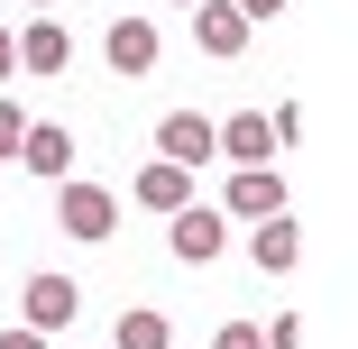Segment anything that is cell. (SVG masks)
<instances>
[{
	"label": "cell",
	"mask_w": 358,
	"mask_h": 349,
	"mask_svg": "<svg viewBox=\"0 0 358 349\" xmlns=\"http://www.w3.org/2000/svg\"><path fill=\"white\" fill-rule=\"evenodd\" d=\"M55 221H64V239H110V230H120V193L64 175V184H55Z\"/></svg>",
	"instance_id": "cell-1"
},
{
	"label": "cell",
	"mask_w": 358,
	"mask_h": 349,
	"mask_svg": "<svg viewBox=\"0 0 358 349\" xmlns=\"http://www.w3.org/2000/svg\"><path fill=\"white\" fill-rule=\"evenodd\" d=\"M74 313H83V285H74V276H28V294H19V322H28L37 340L74 331Z\"/></svg>",
	"instance_id": "cell-2"
},
{
	"label": "cell",
	"mask_w": 358,
	"mask_h": 349,
	"mask_svg": "<svg viewBox=\"0 0 358 349\" xmlns=\"http://www.w3.org/2000/svg\"><path fill=\"white\" fill-rule=\"evenodd\" d=\"M221 221H266V212H285V175H266V166H239L230 184H221V202H211Z\"/></svg>",
	"instance_id": "cell-3"
},
{
	"label": "cell",
	"mask_w": 358,
	"mask_h": 349,
	"mask_svg": "<svg viewBox=\"0 0 358 349\" xmlns=\"http://www.w3.org/2000/svg\"><path fill=\"white\" fill-rule=\"evenodd\" d=\"M166 221H175V257L184 266H211V257L230 248V221L211 212V202H184V212H166Z\"/></svg>",
	"instance_id": "cell-4"
},
{
	"label": "cell",
	"mask_w": 358,
	"mask_h": 349,
	"mask_svg": "<svg viewBox=\"0 0 358 349\" xmlns=\"http://www.w3.org/2000/svg\"><path fill=\"white\" fill-rule=\"evenodd\" d=\"M266 148H275L266 111H230V120H211V157H230V166H266Z\"/></svg>",
	"instance_id": "cell-5"
},
{
	"label": "cell",
	"mask_w": 358,
	"mask_h": 349,
	"mask_svg": "<svg viewBox=\"0 0 358 349\" xmlns=\"http://www.w3.org/2000/svg\"><path fill=\"white\" fill-rule=\"evenodd\" d=\"M101 55H110V74H129V83H138V74H157L166 37H157L148 19H110V46H101Z\"/></svg>",
	"instance_id": "cell-6"
},
{
	"label": "cell",
	"mask_w": 358,
	"mask_h": 349,
	"mask_svg": "<svg viewBox=\"0 0 358 349\" xmlns=\"http://www.w3.org/2000/svg\"><path fill=\"white\" fill-rule=\"evenodd\" d=\"M10 46H19V74H64V64H74V37H64L46 10H37V19H28Z\"/></svg>",
	"instance_id": "cell-7"
},
{
	"label": "cell",
	"mask_w": 358,
	"mask_h": 349,
	"mask_svg": "<svg viewBox=\"0 0 358 349\" xmlns=\"http://www.w3.org/2000/svg\"><path fill=\"white\" fill-rule=\"evenodd\" d=\"M248 257H257L266 276H294V266H303V221H294V212H266L257 239H248Z\"/></svg>",
	"instance_id": "cell-8"
},
{
	"label": "cell",
	"mask_w": 358,
	"mask_h": 349,
	"mask_svg": "<svg viewBox=\"0 0 358 349\" xmlns=\"http://www.w3.org/2000/svg\"><path fill=\"white\" fill-rule=\"evenodd\" d=\"M193 46L202 55H248V19L230 0H193Z\"/></svg>",
	"instance_id": "cell-9"
},
{
	"label": "cell",
	"mask_w": 358,
	"mask_h": 349,
	"mask_svg": "<svg viewBox=\"0 0 358 349\" xmlns=\"http://www.w3.org/2000/svg\"><path fill=\"white\" fill-rule=\"evenodd\" d=\"M157 157H166V166H211V120H202V111H175V120L157 129Z\"/></svg>",
	"instance_id": "cell-10"
},
{
	"label": "cell",
	"mask_w": 358,
	"mask_h": 349,
	"mask_svg": "<svg viewBox=\"0 0 358 349\" xmlns=\"http://www.w3.org/2000/svg\"><path fill=\"white\" fill-rule=\"evenodd\" d=\"M184 202H193V166H148V175H138V212H184Z\"/></svg>",
	"instance_id": "cell-11"
},
{
	"label": "cell",
	"mask_w": 358,
	"mask_h": 349,
	"mask_svg": "<svg viewBox=\"0 0 358 349\" xmlns=\"http://www.w3.org/2000/svg\"><path fill=\"white\" fill-rule=\"evenodd\" d=\"M110 349H175V322H166L157 304H129L120 331H110Z\"/></svg>",
	"instance_id": "cell-12"
},
{
	"label": "cell",
	"mask_w": 358,
	"mask_h": 349,
	"mask_svg": "<svg viewBox=\"0 0 358 349\" xmlns=\"http://www.w3.org/2000/svg\"><path fill=\"white\" fill-rule=\"evenodd\" d=\"M19 157H28L37 175H74V138H64V129H37V120H28V138H19Z\"/></svg>",
	"instance_id": "cell-13"
},
{
	"label": "cell",
	"mask_w": 358,
	"mask_h": 349,
	"mask_svg": "<svg viewBox=\"0 0 358 349\" xmlns=\"http://www.w3.org/2000/svg\"><path fill=\"white\" fill-rule=\"evenodd\" d=\"M19 138H28V111H19V101H0V166L19 157Z\"/></svg>",
	"instance_id": "cell-14"
},
{
	"label": "cell",
	"mask_w": 358,
	"mask_h": 349,
	"mask_svg": "<svg viewBox=\"0 0 358 349\" xmlns=\"http://www.w3.org/2000/svg\"><path fill=\"white\" fill-rule=\"evenodd\" d=\"M211 349H266V340H257V322H221V331H211Z\"/></svg>",
	"instance_id": "cell-15"
},
{
	"label": "cell",
	"mask_w": 358,
	"mask_h": 349,
	"mask_svg": "<svg viewBox=\"0 0 358 349\" xmlns=\"http://www.w3.org/2000/svg\"><path fill=\"white\" fill-rule=\"evenodd\" d=\"M257 340H266V349H303V322H294V313H285V322H266Z\"/></svg>",
	"instance_id": "cell-16"
},
{
	"label": "cell",
	"mask_w": 358,
	"mask_h": 349,
	"mask_svg": "<svg viewBox=\"0 0 358 349\" xmlns=\"http://www.w3.org/2000/svg\"><path fill=\"white\" fill-rule=\"evenodd\" d=\"M230 10H239V19L257 28V19H275V10H285V0H230Z\"/></svg>",
	"instance_id": "cell-17"
},
{
	"label": "cell",
	"mask_w": 358,
	"mask_h": 349,
	"mask_svg": "<svg viewBox=\"0 0 358 349\" xmlns=\"http://www.w3.org/2000/svg\"><path fill=\"white\" fill-rule=\"evenodd\" d=\"M0 349H46V340H37L28 322H10V331H0Z\"/></svg>",
	"instance_id": "cell-18"
},
{
	"label": "cell",
	"mask_w": 358,
	"mask_h": 349,
	"mask_svg": "<svg viewBox=\"0 0 358 349\" xmlns=\"http://www.w3.org/2000/svg\"><path fill=\"white\" fill-rule=\"evenodd\" d=\"M19 74V46H10V28H0V83H10Z\"/></svg>",
	"instance_id": "cell-19"
},
{
	"label": "cell",
	"mask_w": 358,
	"mask_h": 349,
	"mask_svg": "<svg viewBox=\"0 0 358 349\" xmlns=\"http://www.w3.org/2000/svg\"><path fill=\"white\" fill-rule=\"evenodd\" d=\"M28 10H55V0H28Z\"/></svg>",
	"instance_id": "cell-20"
},
{
	"label": "cell",
	"mask_w": 358,
	"mask_h": 349,
	"mask_svg": "<svg viewBox=\"0 0 358 349\" xmlns=\"http://www.w3.org/2000/svg\"><path fill=\"white\" fill-rule=\"evenodd\" d=\"M184 10H193V0H184Z\"/></svg>",
	"instance_id": "cell-21"
}]
</instances>
